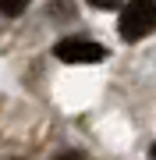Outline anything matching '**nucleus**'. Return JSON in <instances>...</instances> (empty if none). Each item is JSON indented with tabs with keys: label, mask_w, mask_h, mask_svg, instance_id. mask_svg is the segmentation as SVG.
<instances>
[{
	"label": "nucleus",
	"mask_w": 156,
	"mask_h": 160,
	"mask_svg": "<svg viewBox=\"0 0 156 160\" xmlns=\"http://www.w3.org/2000/svg\"><path fill=\"white\" fill-rule=\"evenodd\" d=\"M153 29H156V0H128L121 7L117 32H121L128 43H139L142 36H149Z\"/></svg>",
	"instance_id": "f257e3e1"
},
{
	"label": "nucleus",
	"mask_w": 156,
	"mask_h": 160,
	"mask_svg": "<svg viewBox=\"0 0 156 160\" xmlns=\"http://www.w3.org/2000/svg\"><path fill=\"white\" fill-rule=\"evenodd\" d=\"M53 53L60 61H68V64H96V61L106 57V50L99 43H92V39H60L53 46Z\"/></svg>",
	"instance_id": "f03ea898"
},
{
	"label": "nucleus",
	"mask_w": 156,
	"mask_h": 160,
	"mask_svg": "<svg viewBox=\"0 0 156 160\" xmlns=\"http://www.w3.org/2000/svg\"><path fill=\"white\" fill-rule=\"evenodd\" d=\"M29 7V0H0V14H7V18H18Z\"/></svg>",
	"instance_id": "7ed1b4c3"
},
{
	"label": "nucleus",
	"mask_w": 156,
	"mask_h": 160,
	"mask_svg": "<svg viewBox=\"0 0 156 160\" xmlns=\"http://www.w3.org/2000/svg\"><path fill=\"white\" fill-rule=\"evenodd\" d=\"M92 7H99V11H117L121 7V0H89Z\"/></svg>",
	"instance_id": "20e7f679"
},
{
	"label": "nucleus",
	"mask_w": 156,
	"mask_h": 160,
	"mask_svg": "<svg viewBox=\"0 0 156 160\" xmlns=\"http://www.w3.org/2000/svg\"><path fill=\"white\" fill-rule=\"evenodd\" d=\"M53 160H85V157L75 153V149H68V153H60V157H53Z\"/></svg>",
	"instance_id": "39448f33"
},
{
	"label": "nucleus",
	"mask_w": 156,
	"mask_h": 160,
	"mask_svg": "<svg viewBox=\"0 0 156 160\" xmlns=\"http://www.w3.org/2000/svg\"><path fill=\"white\" fill-rule=\"evenodd\" d=\"M149 157H153V160H156V142H153V149H149Z\"/></svg>",
	"instance_id": "423d86ee"
}]
</instances>
